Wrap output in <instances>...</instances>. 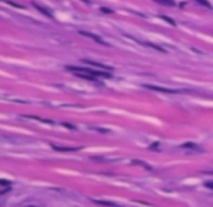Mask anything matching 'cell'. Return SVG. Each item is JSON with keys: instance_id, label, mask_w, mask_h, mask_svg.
Returning a JSON list of instances; mask_svg holds the SVG:
<instances>
[{"instance_id": "cell-1", "label": "cell", "mask_w": 213, "mask_h": 207, "mask_svg": "<svg viewBox=\"0 0 213 207\" xmlns=\"http://www.w3.org/2000/svg\"><path fill=\"white\" fill-rule=\"evenodd\" d=\"M148 90H152V91H161V93H168V94H174V93H178L177 90H171V88H165V87H159V86H152V84H145L144 86Z\"/></svg>"}, {"instance_id": "cell-2", "label": "cell", "mask_w": 213, "mask_h": 207, "mask_svg": "<svg viewBox=\"0 0 213 207\" xmlns=\"http://www.w3.org/2000/svg\"><path fill=\"white\" fill-rule=\"evenodd\" d=\"M83 61L92 67H97V68H102V70H110V67L104 65V64H100V62H96V61H90V60H83Z\"/></svg>"}, {"instance_id": "cell-3", "label": "cell", "mask_w": 213, "mask_h": 207, "mask_svg": "<svg viewBox=\"0 0 213 207\" xmlns=\"http://www.w3.org/2000/svg\"><path fill=\"white\" fill-rule=\"evenodd\" d=\"M52 149H54V151H58V152H73V151H78V148H64V146H57V145H52Z\"/></svg>"}, {"instance_id": "cell-4", "label": "cell", "mask_w": 213, "mask_h": 207, "mask_svg": "<svg viewBox=\"0 0 213 207\" xmlns=\"http://www.w3.org/2000/svg\"><path fill=\"white\" fill-rule=\"evenodd\" d=\"M81 35H84V36H88V38H93L96 42H99V44H102V45H107L106 42H104L103 39H100L99 36H96V35H93V33H87V32H81Z\"/></svg>"}, {"instance_id": "cell-5", "label": "cell", "mask_w": 213, "mask_h": 207, "mask_svg": "<svg viewBox=\"0 0 213 207\" xmlns=\"http://www.w3.org/2000/svg\"><path fill=\"white\" fill-rule=\"evenodd\" d=\"M96 204H99V206H104V207H118V204H115V203L112 201H103V200H93Z\"/></svg>"}, {"instance_id": "cell-6", "label": "cell", "mask_w": 213, "mask_h": 207, "mask_svg": "<svg viewBox=\"0 0 213 207\" xmlns=\"http://www.w3.org/2000/svg\"><path fill=\"white\" fill-rule=\"evenodd\" d=\"M33 7H35V9H38V10L41 12V13H44L45 16H48V17H52V15H51V13H49V12L47 10V9H45V7H41V6H39V5H36V3H33Z\"/></svg>"}, {"instance_id": "cell-7", "label": "cell", "mask_w": 213, "mask_h": 207, "mask_svg": "<svg viewBox=\"0 0 213 207\" xmlns=\"http://www.w3.org/2000/svg\"><path fill=\"white\" fill-rule=\"evenodd\" d=\"M78 77H81V78H84V80H88V81H94L96 80V77L90 76V74H86V72H76Z\"/></svg>"}, {"instance_id": "cell-8", "label": "cell", "mask_w": 213, "mask_h": 207, "mask_svg": "<svg viewBox=\"0 0 213 207\" xmlns=\"http://www.w3.org/2000/svg\"><path fill=\"white\" fill-rule=\"evenodd\" d=\"M157 2L161 3V5H165V6H175V3L173 0H157Z\"/></svg>"}, {"instance_id": "cell-9", "label": "cell", "mask_w": 213, "mask_h": 207, "mask_svg": "<svg viewBox=\"0 0 213 207\" xmlns=\"http://www.w3.org/2000/svg\"><path fill=\"white\" fill-rule=\"evenodd\" d=\"M196 3H200V5H203V6H206V7H210V3H209L207 0H194Z\"/></svg>"}, {"instance_id": "cell-10", "label": "cell", "mask_w": 213, "mask_h": 207, "mask_svg": "<svg viewBox=\"0 0 213 207\" xmlns=\"http://www.w3.org/2000/svg\"><path fill=\"white\" fill-rule=\"evenodd\" d=\"M183 146L184 148H193V149H196V151H200V148H197L196 145H193V143H184Z\"/></svg>"}, {"instance_id": "cell-11", "label": "cell", "mask_w": 213, "mask_h": 207, "mask_svg": "<svg viewBox=\"0 0 213 207\" xmlns=\"http://www.w3.org/2000/svg\"><path fill=\"white\" fill-rule=\"evenodd\" d=\"M0 184L5 185V187H9V185H10V183H9V181H6V180H0Z\"/></svg>"}, {"instance_id": "cell-12", "label": "cell", "mask_w": 213, "mask_h": 207, "mask_svg": "<svg viewBox=\"0 0 213 207\" xmlns=\"http://www.w3.org/2000/svg\"><path fill=\"white\" fill-rule=\"evenodd\" d=\"M204 185H206L207 188H212V190H213V181H207V183H206Z\"/></svg>"}, {"instance_id": "cell-13", "label": "cell", "mask_w": 213, "mask_h": 207, "mask_svg": "<svg viewBox=\"0 0 213 207\" xmlns=\"http://www.w3.org/2000/svg\"><path fill=\"white\" fill-rule=\"evenodd\" d=\"M62 125L65 126V128H68V129H76V128H74L73 125H68V123H62Z\"/></svg>"}, {"instance_id": "cell-14", "label": "cell", "mask_w": 213, "mask_h": 207, "mask_svg": "<svg viewBox=\"0 0 213 207\" xmlns=\"http://www.w3.org/2000/svg\"><path fill=\"white\" fill-rule=\"evenodd\" d=\"M102 12H104V13H112V10H110V9H106V7H102Z\"/></svg>"}]
</instances>
